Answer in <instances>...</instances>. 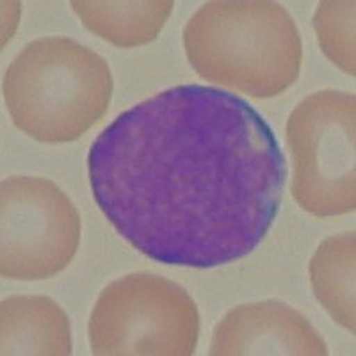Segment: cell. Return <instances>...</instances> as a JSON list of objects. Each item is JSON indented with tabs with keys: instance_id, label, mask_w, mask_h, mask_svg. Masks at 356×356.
Returning <instances> with one entry per match:
<instances>
[{
	"instance_id": "4",
	"label": "cell",
	"mask_w": 356,
	"mask_h": 356,
	"mask_svg": "<svg viewBox=\"0 0 356 356\" xmlns=\"http://www.w3.org/2000/svg\"><path fill=\"white\" fill-rule=\"evenodd\" d=\"M97 356H191L200 337V312L189 292L154 273L111 282L88 323Z\"/></svg>"
},
{
	"instance_id": "5",
	"label": "cell",
	"mask_w": 356,
	"mask_h": 356,
	"mask_svg": "<svg viewBox=\"0 0 356 356\" xmlns=\"http://www.w3.org/2000/svg\"><path fill=\"white\" fill-rule=\"evenodd\" d=\"M285 139L292 155V198L316 218L356 209V97L323 89L289 114Z\"/></svg>"
},
{
	"instance_id": "9",
	"label": "cell",
	"mask_w": 356,
	"mask_h": 356,
	"mask_svg": "<svg viewBox=\"0 0 356 356\" xmlns=\"http://www.w3.org/2000/svg\"><path fill=\"white\" fill-rule=\"evenodd\" d=\"M73 13L88 31L118 49H134L148 44L161 34L173 13V0L143 2H100L73 0Z\"/></svg>"
},
{
	"instance_id": "1",
	"label": "cell",
	"mask_w": 356,
	"mask_h": 356,
	"mask_svg": "<svg viewBox=\"0 0 356 356\" xmlns=\"http://www.w3.org/2000/svg\"><path fill=\"white\" fill-rule=\"evenodd\" d=\"M88 175L98 209L134 250L166 266L211 269L266 239L289 170L250 102L182 84L118 114L89 148Z\"/></svg>"
},
{
	"instance_id": "6",
	"label": "cell",
	"mask_w": 356,
	"mask_h": 356,
	"mask_svg": "<svg viewBox=\"0 0 356 356\" xmlns=\"http://www.w3.org/2000/svg\"><path fill=\"white\" fill-rule=\"evenodd\" d=\"M0 275L18 282L65 271L81 246V216L61 187L43 177L0 184Z\"/></svg>"
},
{
	"instance_id": "2",
	"label": "cell",
	"mask_w": 356,
	"mask_h": 356,
	"mask_svg": "<svg viewBox=\"0 0 356 356\" xmlns=\"http://www.w3.org/2000/svg\"><path fill=\"white\" fill-rule=\"evenodd\" d=\"M182 43L200 77L251 98L278 97L300 77L301 34L278 2H207L184 27Z\"/></svg>"
},
{
	"instance_id": "10",
	"label": "cell",
	"mask_w": 356,
	"mask_h": 356,
	"mask_svg": "<svg viewBox=\"0 0 356 356\" xmlns=\"http://www.w3.org/2000/svg\"><path fill=\"white\" fill-rule=\"evenodd\" d=\"M355 230L324 239L310 259L308 275L316 300L339 326L356 333Z\"/></svg>"
},
{
	"instance_id": "7",
	"label": "cell",
	"mask_w": 356,
	"mask_h": 356,
	"mask_svg": "<svg viewBox=\"0 0 356 356\" xmlns=\"http://www.w3.org/2000/svg\"><path fill=\"white\" fill-rule=\"evenodd\" d=\"M212 356L330 355L326 340L300 310L278 300L237 305L216 324Z\"/></svg>"
},
{
	"instance_id": "3",
	"label": "cell",
	"mask_w": 356,
	"mask_h": 356,
	"mask_svg": "<svg viewBox=\"0 0 356 356\" xmlns=\"http://www.w3.org/2000/svg\"><path fill=\"white\" fill-rule=\"evenodd\" d=\"M2 88L18 130L61 145L82 138L106 116L114 82L100 54L72 38L44 36L13 59Z\"/></svg>"
},
{
	"instance_id": "8",
	"label": "cell",
	"mask_w": 356,
	"mask_h": 356,
	"mask_svg": "<svg viewBox=\"0 0 356 356\" xmlns=\"http://www.w3.org/2000/svg\"><path fill=\"white\" fill-rule=\"evenodd\" d=\"M0 353L4 356H70L68 314L49 296H9L0 305Z\"/></svg>"
},
{
	"instance_id": "11",
	"label": "cell",
	"mask_w": 356,
	"mask_h": 356,
	"mask_svg": "<svg viewBox=\"0 0 356 356\" xmlns=\"http://www.w3.org/2000/svg\"><path fill=\"white\" fill-rule=\"evenodd\" d=\"M355 13V0H323L312 18L324 56L351 77L356 73Z\"/></svg>"
}]
</instances>
